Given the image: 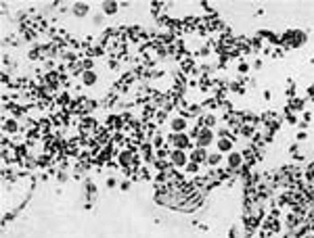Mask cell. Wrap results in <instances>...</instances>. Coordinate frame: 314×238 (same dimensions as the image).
I'll use <instances>...</instances> for the list:
<instances>
[{"label":"cell","mask_w":314,"mask_h":238,"mask_svg":"<svg viewBox=\"0 0 314 238\" xmlns=\"http://www.w3.org/2000/svg\"><path fill=\"white\" fill-rule=\"evenodd\" d=\"M207 161L212 163V165H216V163L220 161V157H218V155H209V159H207Z\"/></svg>","instance_id":"cell-11"},{"label":"cell","mask_w":314,"mask_h":238,"mask_svg":"<svg viewBox=\"0 0 314 238\" xmlns=\"http://www.w3.org/2000/svg\"><path fill=\"white\" fill-rule=\"evenodd\" d=\"M103 11H105L107 15H113L115 11H117V2H105V4H103Z\"/></svg>","instance_id":"cell-5"},{"label":"cell","mask_w":314,"mask_h":238,"mask_svg":"<svg viewBox=\"0 0 314 238\" xmlns=\"http://www.w3.org/2000/svg\"><path fill=\"white\" fill-rule=\"evenodd\" d=\"M212 142V132L209 130H201L199 132V146H207Z\"/></svg>","instance_id":"cell-3"},{"label":"cell","mask_w":314,"mask_h":238,"mask_svg":"<svg viewBox=\"0 0 314 238\" xmlns=\"http://www.w3.org/2000/svg\"><path fill=\"white\" fill-rule=\"evenodd\" d=\"M191 157H193V161H197V163H199V161H203V159H205L207 155H205V150H201V148H199V150H195V153L191 155Z\"/></svg>","instance_id":"cell-7"},{"label":"cell","mask_w":314,"mask_h":238,"mask_svg":"<svg viewBox=\"0 0 314 238\" xmlns=\"http://www.w3.org/2000/svg\"><path fill=\"white\" fill-rule=\"evenodd\" d=\"M184 127H187V121H184V119H174V121H172V130H174V132H182Z\"/></svg>","instance_id":"cell-4"},{"label":"cell","mask_w":314,"mask_h":238,"mask_svg":"<svg viewBox=\"0 0 314 238\" xmlns=\"http://www.w3.org/2000/svg\"><path fill=\"white\" fill-rule=\"evenodd\" d=\"M73 13L84 15V13H88V7H86V4H76V7H73Z\"/></svg>","instance_id":"cell-9"},{"label":"cell","mask_w":314,"mask_h":238,"mask_svg":"<svg viewBox=\"0 0 314 238\" xmlns=\"http://www.w3.org/2000/svg\"><path fill=\"white\" fill-rule=\"evenodd\" d=\"M230 146H232L230 140H220L218 142V148H220V150H230Z\"/></svg>","instance_id":"cell-10"},{"label":"cell","mask_w":314,"mask_h":238,"mask_svg":"<svg viewBox=\"0 0 314 238\" xmlns=\"http://www.w3.org/2000/svg\"><path fill=\"white\" fill-rule=\"evenodd\" d=\"M94 82H97V75H94L92 71H86V73H84V84L92 86V84H94Z\"/></svg>","instance_id":"cell-6"},{"label":"cell","mask_w":314,"mask_h":238,"mask_svg":"<svg viewBox=\"0 0 314 238\" xmlns=\"http://www.w3.org/2000/svg\"><path fill=\"white\" fill-rule=\"evenodd\" d=\"M228 163H230V167H237V165H241V155H230V157H228Z\"/></svg>","instance_id":"cell-8"},{"label":"cell","mask_w":314,"mask_h":238,"mask_svg":"<svg viewBox=\"0 0 314 238\" xmlns=\"http://www.w3.org/2000/svg\"><path fill=\"white\" fill-rule=\"evenodd\" d=\"M172 142H174L176 150H182V148H187V144H188V138H187V134H176L174 138H172Z\"/></svg>","instance_id":"cell-1"},{"label":"cell","mask_w":314,"mask_h":238,"mask_svg":"<svg viewBox=\"0 0 314 238\" xmlns=\"http://www.w3.org/2000/svg\"><path fill=\"white\" fill-rule=\"evenodd\" d=\"M187 169H188V171H197V165H195V163H188Z\"/></svg>","instance_id":"cell-12"},{"label":"cell","mask_w":314,"mask_h":238,"mask_svg":"<svg viewBox=\"0 0 314 238\" xmlns=\"http://www.w3.org/2000/svg\"><path fill=\"white\" fill-rule=\"evenodd\" d=\"M172 163L178 165V167L187 165V155L182 153V150H174V153H172Z\"/></svg>","instance_id":"cell-2"}]
</instances>
